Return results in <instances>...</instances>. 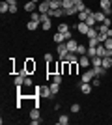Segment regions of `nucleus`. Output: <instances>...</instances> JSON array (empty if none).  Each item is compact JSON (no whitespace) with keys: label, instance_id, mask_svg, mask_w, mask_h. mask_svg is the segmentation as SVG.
I'll use <instances>...</instances> for the list:
<instances>
[{"label":"nucleus","instance_id":"1","mask_svg":"<svg viewBox=\"0 0 112 125\" xmlns=\"http://www.w3.org/2000/svg\"><path fill=\"white\" fill-rule=\"evenodd\" d=\"M34 95L36 97H43V99H54L56 95L51 92V86H36L34 88Z\"/></svg>","mask_w":112,"mask_h":125},{"label":"nucleus","instance_id":"2","mask_svg":"<svg viewBox=\"0 0 112 125\" xmlns=\"http://www.w3.org/2000/svg\"><path fill=\"white\" fill-rule=\"evenodd\" d=\"M22 67L26 69V73H28V75H34V73H36V69H37V63L34 62L32 58H26V60H24V65H22Z\"/></svg>","mask_w":112,"mask_h":125},{"label":"nucleus","instance_id":"3","mask_svg":"<svg viewBox=\"0 0 112 125\" xmlns=\"http://www.w3.org/2000/svg\"><path fill=\"white\" fill-rule=\"evenodd\" d=\"M58 69H60V62L56 63L54 60H52V62H47V78L51 77V75L58 73Z\"/></svg>","mask_w":112,"mask_h":125},{"label":"nucleus","instance_id":"4","mask_svg":"<svg viewBox=\"0 0 112 125\" xmlns=\"http://www.w3.org/2000/svg\"><path fill=\"white\" fill-rule=\"evenodd\" d=\"M99 8H101L103 13L112 15V4H110V0H99Z\"/></svg>","mask_w":112,"mask_h":125},{"label":"nucleus","instance_id":"5","mask_svg":"<svg viewBox=\"0 0 112 125\" xmlns=\"http://www.w3.org/2000/svg\"><path fill=\"white\" fill-rule=\"evenodd\" d=\"M79 65H80L82 69L92 67V58L88 56V54H82V56H79Z\"/></svg>","mask_w":112,"mask_h":125},{"label":"nucleus","instance_id":"6","mask_svg":"<svg viewBox=\"0 0 112 125\" xmlns=\"http://www.w3.org/2000/svg\"><path fill=\"white\" fill-rule=\"evenodd\" d=\"M37 11H39V13H49V11H51V2H49V0H41V2L37 4Z\"/></svg>","mask_w":112,"mask_h":125},{"label":"nucleus","instance_id":"7","mask_svg":"<svg viewBox=\"0 0 112 125\" xmlns=\"http://www.w3.org/2000/svg\"><path fill=\"white\" fill-rule=\"evenodd\" d=\"M75 30H79V34H82V36H86L88 34V30H90V26L86 24V22H77V24H73Z\"/></svg>","mask_w":112,"mask_h":125},{"label":"nucleus","instance_id":"8","mask_svg":"<svg viewBox=\"0 0 112 125\" xmlns=\"http://www.w3.org/2000/svg\"><path fill=\"white\" fill-rule=\"evenodd\" d=\"M56 52H58L60 60H64V56L69 52V51H67V45H65V43H58V45H56Z\"/></svg>","mask_w":112,"mask_h":125},{"label":"nucleus","instance_id":"9","mask_svg":"<svg viewBox=\"0 0 112 125\" xmlns=\"http://www.w3.org/2000/svg\"><path fill=\"white\" fill-rule=\"evenodd\" d=\"M93 77H95V75H93V69H88V71H84V73H82L80 82H92V80H93Z\"/></svg>","mask_w":112,"mask_h":125},{"label":"nucleus","instance_id":"10","mask_svg":"<svg viewBox=\"0 0 112 125\" xmlns=\"http://www.w3.org/2000/svg\"><path fill=\"white\" fill-rule=\"evenodd\" d=\"M79 88H80V92L84 95H88V94H92V82H79Z\"/></svg>","mask_w":112,"mask_h":125},{"label":"nucleus","instance_id":"11","mask_svg":"<svg viewBox=\"0 0 112 125\" xmlns=\"http://www.w3.org/2000/svg\"><path fill=\"white\" fill-rule=\"evenodd\" d=\"M64 62H69V63L79 62V54H77V52H67V54L64 56Z\"/></svg>","mask_w":112,"mask_h":125},{"label":"nucleus","instance_id":"12","mask_svg":"<svg viewBox=\"0 0 112 125\" xmlns=\"http://www.w3.org/2000/svg\"><path fill=\"white\" fill-rule=\"evenodd\" d=\"M24 11H28V13L37 11V4H36V2H32V0H28L26 4H24Z\"/></svg>","mask_w":112,"mask_h":125},{"label":"nucleus","instance_id":"13","mask_svg":"<svg viewBox=\"0 0 112 125\" xmlns=\"http://www.w3.org/2000/svg\"><path fill=\"white\" fill-rule=\"evenodd\" d=\"M93 17H95V21H97V24H103V21L107 19V13H103V11H93Z\"/></svg>","mask_w":112,"mask_h":125},{"label":"nucleus","instance_id":"14","mask_svg":"<svg viewBox=\"0 0 112 125\" xmlns=\"http://www.w3.org/2000/svg\"><path fill=\"white\" fill-rule=\"evenodd\" d=\"M97 56H101V58H105V56H108V49L103 45V43H99L97 45Z\"/></svg>","mask_w":112,"mask_h":125},{"label":"nucleus","instance_id":"15","mask_svg":"<svg viewBox=\"0 0 112 125\" xmlns=\"http://www.w3.org/2000/svg\"><path fill=\"white\" fill-rule=\"evenodd\" d=\"M65 45H67V51H69V52H77V49H79V43L75 41V39L65 41Z\"/></svg>","mask_w":112,"mask_h":125},{"label":"nucleus","instance_id":"16","mask_svg":"<svg viewBox=\"0 0 112 125\" xmlns=\"http://www.w3.org/2000/svg\"><path fill=\"white\" fill-rule=\"evenodd\" d=\"M26 77H28V75H17V77L13 78V82H15L17 88H21L22 84H24V78H26Z\"/></svg>","mask_w":112,"mask_h":125},{"label":"nucleus","instance_id":"17","mask_svg":"<svg viewBox=\"0 0 112 125\" xmlns=\"http://www.w3.org/2000/svg\"><path fill=\"white\" fill-rule=\"evenodd\" d=\"M52 41L56 43V45H58V43H65V37H64V34H62V32H56V34L52 36Z\"/></svg>","mask_w":112,"mask_h":125},{"label":"nucleus","instance_id":"18","mask_svg":"<svg viewBox=\"0 0 112 125\" xmlns=\"http://www.w3.org/2000/svg\"><path fill=\"white\" fill-rule=\"evenodd\" d=\"M64 15H65L64 8H60V10H51V11H49V17H64Z\"/></svg>","mask_w":112,"mask_h":125},{"label":"nucleus","instance_id":"19","mask_svg":"<svg viewBox=\"0 0 112 125\" xmlns=\"http://www.w3.org/2000/svg\"><path fill=\"white\" fill-rule=\"evenodd\" d=\"M10 8H11V6L8 4L6 0H2V2H0V13H2V15H6V13H10Z\"/></svg>","mask_w":112,"mask_h":125},{"label":"nucleus","instance_id":"20","mask_svg":"<svg viewBox=\"0 0 112 125\" xmlns=\"http://www.w3.org/2000/svg\"><path fill=\"white\" fill-rule=\"evenodd\" d=\"M39 22H36V21H32V19H30V21L26 22V30H30V32H34V30H37V28H39Z\"/></svg>","mask_w":112,"mask_h":125},{"label":"nucleus","instance_id":"21","mask_svg":"<svg viewBox=\"0 0 112 125\" xmlns=\"http://www.w3.org/2000/svg\"><path fill=\"white\" fill-rule=\"evenodd\" d=\"M97 34H99V30H97L95 26H93V28H90V30H88L86 37H88V39H97Z\"/></svg>","mask_w":112,"mask_h":125},{"label":"nucleus","instance_id":"22","mask_svg":"<svg viewBox=\"0 0 112 125\" xmlns=\"http://www.w3.org/2000/svg\"><path fill=\"white\" fill-rule=\"evenodd\" d=\"M51 80L62 84V82H64V75H62V73H54V75H51Z\"/></svg>","mask_w":112,"mask_h":125},{"label":"nucleus","instance_id":"23","mask_svg":"<svg viewBox=\"0 0 112 125\" xmlns=\"http://www.w3.org/2000/svg\"><path fill=\"white\" fill-rule=\"evenodd\" d=\"M41 118V114H39V108L37 106H34L32 110H30V120H39Z\"/></svg>","mask_w":112,"mask_h":125},{"label":"nucleus","instance_id":"24","mask_svg":"<svg viewBox=\"0 0 112 125\" xmlns=\"http://www.w3.org/2000/svg\"><path fill=\"white\" fill-rule=\"evenodd\" d=\"M101 63H103V58L101 56H93V58H92V67H99Z\"/></svg>","mask_w":112,"mask_h":125},{"label":"nucleus","instance_id":"25","mask_svg":"<svg viewBox=\"0 0 112 125\" xmlns=\"http://www.w3.org/2000/svg\"><path fill=\"white\" fill-rule=\"evenodd\" d=\"M49 86H51V92H52V94L56 95V94L60 92V86H62V84H58V82H52V80H51V84H49Z\"/></svg>","mask_w":112,"mask_h":125},{"label":"nucleus","instance_id":"26","mask_svg":"<svg viewBox=\"0 0 112 125\" xmlns=\"http://www.w3.org/2000/svg\"><path fill=\"white\" fill-rule=\"evenodd\" d=\"M84 22H86V24H88V26H90V28H93V26L97 24V21H95V17H93V13H92V15L88 17V19H86Z\"/></svg>","mask_w":112,"mask_h":125},{"label":"nucleus","instance_id":"27","mask_svg":"<svg viewBox=\"0 0 112 125\" xmlns=\"http://www.w3.org/2000/svg\"><path fill=\"white\" fill-rule=\"evenodd\" d=\"M56 123H58V125H67V123H69V116H60V118H58V120H56Z\"/></svg>","mask_w":112,"mask_h":125},{"label":"nucleus","instance_id":"28","mask_svg":"<svg viewBox=\"0 0 112 125\" xmlns=\"http://www.w3.org/2000/svg\"><path fill=\"white\" fill-rule=\"evenodd\" d=\"M101 65H103L105 69L112 67V58H110V56H105V58H103V63H101Z\"/></svg>","mask_w":112,"mask_h":125},{"label":"nucleus","instance_id":"29","mask_svg":"<svg viewBox=\"0 0 112 125\" xmlns=\"http://www.w3.org/2000/svg\"><path fill=\"white\" fill-rule=\"evenodd\" d=\"M51 2V10H60L62 8V0H49Z\"/></svg>","mask_w":112,"mask_h":125},{"label":"nucleus","instance_id":"30","mask_svg":"<svg viewBox=\"0 0 112 125\" xmlns=\"http://www.w3.org/2000/svg\"><path fill=\"white\" fill-rule=\"evenodd\" d=\"M73 2H75V8H77V11H82V10L86 8V6H84V0H73Z\"/></svg>","mask_w":112,"mask_h":125},{"label":"nucleus","instance_id":"31","mask_svg":"<svg viewBox=\"0 0 112 125\" xmlns=\"http://www.w3.org/2000/svg\"><path fill=\"white\" fill-rule=\"evenodd\" d=\"M107 39H108L107 32H99V34H97V41H99V43H105Z\"/></svg>","mask_w":112,"mask_h":125},{"label":"nucleus","instance_id":"32","mask_svg":"<svg viewBox=\"0 0 112 125\" xmlns=\"http://www.w3.org/2000/svg\"><path fill=\"white\" fill-rule=\"evenodd\" d=\"M30 17H32V21H36V22H39V24H41V13H39V11L30 13Z\"/></svg>","mask_w":112,"mask_h":125},{"label":"nucleus","instance_id":"33","mask_svg":"<svg viewBox=\"0 0 112 125\" xmlns=\"http://www.w3.org/2000/svg\"><path fill=\"white\" fill-rule=\"evenodd\" d=\"M52 28V21L51 19H47L45 22H41V30H51Z\"/></svg>","mask_w":112,"mask_h":125},{"label":"nucleus","instance_id":"34","mask_svg":"<svg viewBox=\"0 0 112 125\" xmlns=\"http://www.w3.org/2000/svg\"><path fill=\"white\" fill-rule=\"evenodd\" d=\"M73 6H75L73 0H62V8H64V10H67V8H73Z\"/></svg>","mask_w":112,"mask_h":125},{"label":"nucleus","instance_id":"35","mask_svg":"<svg viewBox=\"0 0 112 125\" xmlns=\"http://www.w3.org/2000/svg\"><path fill=\"white\" fill-rule=\"evenodd\" d=\"M58 32H62V34H65V32H69V24H65V22L58 24Z\"/></svg>","mask_w":112,"mask_h":125},{"label":"nucleus","instance_id":"36","mask_svg":"<svg viewBox=\"0 0 112 125\" xmlns=\"http://www.w3.org/2000/svg\"><path fill=\"white\" fill-rule=\"evenodd\" d=\"M86 52H88V47H84V45H80V43H79V49H77V54H79V56H82V54H86Z\"/></svg>","mask_w":112,"mask_h":125},{"label":"nucleus","instance_id":"37","mask_svg":"<svg viewBox=\"0 0 112 125\" xmlns=\"http://www.w3.org/2000/svg\"><path fill=\"white\" fill-rule=\"evenodd\" d=\"M79 67H80L79 62H73V63H71V75H77V73H79Z\"/></svg>","mask_w":112,"mask_h":125},{"label":"nucleus","instance_id":"38","mask_svg":"<svg viewBox=\"0 0 112 125\" xmlns=\"http://www.w3.org/2000/svg\"><path fill=\"white\" fill-rule=\"evenodd\" d=\"M32 78H30V75H28L26 78H24V84H22V88H32Z\"/></svg>","mask_w":112,"mask_h":125},{"label":"nucleus","instance_id":"39","mask_svg":"<svg viewBox=\"0 0 112 125\" xmlns=\"http://www.w3.org/2000/svg\"><path fill=\"white\" fill-rule=\"evenodd\" d=\"M71 112H73V114H79V112H80V104L73 103V104H71Z\"/></svg>","mask_w":112,"mask_h":125},{"label":"nucleus","instance_id":"40","mask_svg":"<svg viewBox=\"0 0 112 125\" xmlns=\"http://www.w3.org/2000/svg\"><path fill=\"white\" fill-rule=\"evenodd\" d=\"M43 60H45V62H52L54 58H52V54H51V52H45V56H43Z\"/></svg>","mask_w":112,"mask_h":125},{"label":"nucleus","instance_id":"41","mask_svg":"<svg viewBox=\"0 0 112 125\" xmlns=\"http://www.w3.org/2000/svg\"><path fill=\"white\" fill-rule=\"evenodd\" d=\"M97 45H99L97 39H88V47H97Z\"/></svg>","mask_w":112,"mask_h":125},{"label":"nucleus","instance_id":"42","mask_svg":"<svg viewBox=\"0 0 112 125\" xmlns=\"http://www.w3.org/2000/svg\"><path fill=\"white\" fill-rule=\"evenodd\" d=\"M103 45H105V47H107L108 51H110V49H112V37H108V39H107L105 43H103Z\"/></svg>","mask_w":112,"mask_h":125},{"label":"nucleus","instance_id":"43","mask_svg":"<svg viewBox=\"0 0 112 125\" xmlns=\"http://www.w3.org/2000/svg\"><path fill=\"white\" fill-rule=\"evenodd\" d=\"M92 82H93V86H101V77H93Z\"/></svg>","mask_w":112,"mask_h":125},{"label":"nucleus","instance_id":"44","mask_svg":"<svg viewBox=\"0 0 112 125\" xmlns=\"http://www.w3.org/2000/svg\"><path fill=\"white\" fill-rule=\"evenodd\" d=\"M103 24H105V26H108V28H110V26H112V19H110V17H107V19L103 21Z\"/></svg>","mask_w":112,"mask_h":125},{"label":"nucleus","instance_id":"45","mask_svg":"<svg viewBox=\"0 0 112 125\" xmlns=\"http://www.w3.org/2000/svg\"><path fill=\"white\" fill-rule=\"evenodd\" d=\"M10 13H11V15H15V13H17V6H11V8H10Z\"/></svg>","mask_w":112,"mask_h":125},{"label":"nucleus","instance_id":"46","mask_svg":"<svg viewBox=\"0 0 112 125\" xmlns=\"http://www.w3.org/2000/svg\"><path fill=\"white\" fill-rule=\"evenodd\" d=\"M30 123H32V125H39V123H41V120H30Z\"/></svg>","mask_w":112,"mask_h":125},{"label":"nucleus","instance_id":"47","mask_svg":"<svg viewBox=\"0 0 112 125\" xmlns=\"http://www.w3.org/2000/svg\"><path fill=\"white\" fill-rule=\"evenodd\" d=\"M6 2H8L10 6H17V0H6Z\"/></svg>","mask_w":112,"mask_h":125},{"label":"nucleus","instance_id":"48","mask_svg":"<svg viewBox=\"0 0 112 125\" xmlns=\"http://www.w3.org/2000/svg\"><path fill=\"white\" fill-rule=\"evenodd\" d=\"M107 36H108V37H112V28H107Z\"/></svg>","mask_w":112,"mask_h":125},{"label":"nucleus","instance_id":"49","mask_svg":"<svg viewBox=\"0 0 112 125\" xmlns=\"http://www.w3.org/2000/svg\"><path fill=\"white\" fill-rule=\"evenodd\" d=\"M108 56H110V58H112V49H110V51H108Z\"/></svg>","mask_w":112,"mask_h":125},{"label":"nucleus","instance_id":"50","mask_svg":"<svg viewBox=\"0 0 112 125\" xmlns=\"http://www.w3.org/2000/svg\"><path fill=\"white\" fill-rule=\"evenodd\" d=\"M32 2H36V4H39V2H41V0H32Z\"/></svg>","mask_w":112,"mask_h":125},{"label":"nucleus","instance_id":"51","mask_svg":"<svg viewBox=\"0 0 112 125\" xmlns=\"http://www.w3.org/2000/svg\"><path fill=\"white\" fill-rule=\"evenodd\" d=\"M110 118H112V112H110Z\"/></svg>","mask_w":112,"mask_h":125},{"label":"nucleus","instance_id":"52","mask_svg":"<svg viewBox=\"0 0 112 125\" xmlns=\"http://www.w3.org/2000/svg\"><path fill=\"white\" fill-rule=\"evenodd\" d=\"M110 4H112V0H110Z\"/></svg>","mask_w":112,"mask_h":125}]
</instances>
